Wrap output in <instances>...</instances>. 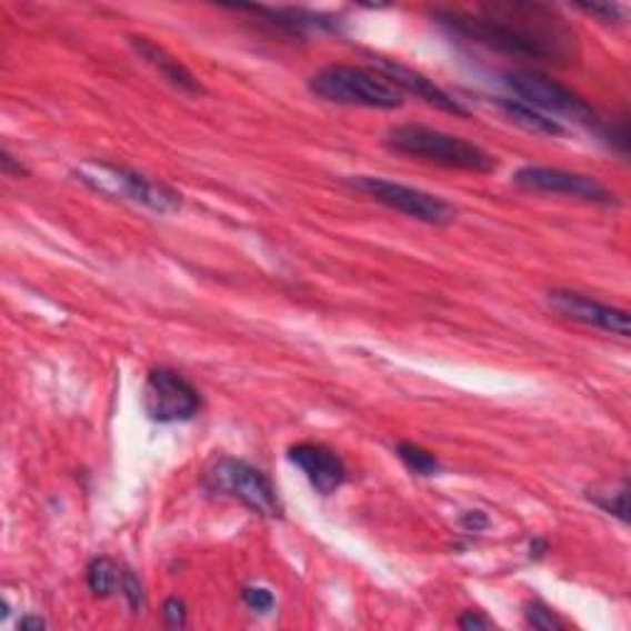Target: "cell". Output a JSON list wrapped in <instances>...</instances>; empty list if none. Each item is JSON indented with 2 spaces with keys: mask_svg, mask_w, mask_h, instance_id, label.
Instances as JSON below:
<instances>
[{
  "mask_svg": "<svg viewBox=\"0 0 631 631\" xmlns=\"http://www.w3.org/2000/svg\"><path fill=\"white\" fill-rule=\"evenodd\" d=\"M590 501L594 505H600V509L604 513H610V515H617L619 521L627 523V499H629V487L627 483H622L619 489H612V491H600V489H590Z\"/></svg>",
  "mask_w": 631,
  "mask_h": 631,
  "instance_id": "obj_18",
  "label": "cell"
},
{
  "mask_svg": "<svg viewBox=\"0 0 631 631\" xmlns=\"http://www.w3.org/2000/svg\"><path fill=\"white\" fill-rule=\"evenodd\" d=\"M206 487L212 493L230 495V499L240 501L247 509L267 515L279 518L281 515V501L277 495L274 483L269 481L264 471L247 464L242 459L220 457L212 461V467L206 471Z\"/></svg>",
  "mask_w": 631,
  "mask_h": 631,
  "instance_id": "obj_5",
  "label": "cell"
},
{
  "mask_svg": "<svg viewBox=\"0 0 631 631\" xmlns=\"http://www.w3.org/2000/svg\"><path fill=\"white\" fill-rule=\"evenodd\" d=\"M457 36L513 58L572 64L578 58L574 32L555 10L540 3H495L477 13H437Z\"/></svg>",
  "mask_w": 631,
  "mask_h": 631,
  "instance_id": "obj_1",
  "label": "cell"
},
{
  "mask_svg": "<svg viewBox=\"0 0 631 631\" xmlns=\"http://www.w3.org/2000/svg\"><path fill=\"white\" fill-rule=\"evenodd\" d=\"M121 592H123V597H127V602H129V607H131L133 612L143 610V602H146L143 600V588H141V582H139L137 574H133L127 568L121 570Z\"/></svg>",
  "mask_w": 631,
  "mask_h": 631,
  "instance_id": "obj_20",
  "label": "cell"
},
{
  "mask_svg": "<svg viewBox=\"0 0 631 631\" xmlns=\"http://www.w3.org/2000/svg\"><path fill=\"white\" fill-rule=\"evenodd\" d=\"M360 193L378 200L394 212H402L417 222L434 224V228H444V224L457 220V210L449 206L447 200L437 198L432 193H424L420 188L394 183V180L373 178V176H355L348 180Z\"/></svg>",
  "mask_w": 631,
  "mask_h": 631,
  "instance_id": "obj_7",
  "label": "cell"
},
{
  "mask_svg": "<svg viewBox=\"0 0 631 631\" xmlns=\"http://www.w3.org/2000/svg\"><path fill=\"white\" fill-rule=\"evenodd\" d=\"M373 67L378 74L385 77L392 87L400 89V92L414 94L417 99H422L424 104H430L432 109L439 111H447V114H454L461 119L469 117L467 107H461L452 94H447L442 87H437L432 79H427L422 72H414L410 67L388 58H373Z\"/></svg>",
  "mask_w": 631,
  "mask_h": 631,
  "instance_id": "obj_11",
  "label": "cell"
},
{
  "mask_svg": "<svg viewBox=\"0 0 631 631\" xmlns=\"http://www.w3.org/2000/svg\"><path fill=\"white\" fill-rule=\"evenodd\" d=\"M580 10H584L588 16L600 18L602 22H619L624 16V8L617 3H592V6H580Z\"/></svg>",
  "mask_w": 631,
  "mask_h": 631,
  "instance_id": "obj_22",
  "label": "cell"
},
{
  "mask_svg": "<svg viewBox=\"0 0 631 631\" xmlns=\"http://www.w3.org/2000/svg\"><path fill=\"white\" fill-rule=\"evenodd\" d=\"M513 183L523 190H533V193L568 196L584 202H594V206H617V196L612 190H607L600 180H594L590 176L560 171V168L523 166L515 171Z\"/></svg>",
  "mask_w": 631,
  "mask_h": 631,
  "instance_id": "obj_9",
  "label": "cell"
},
{
  "mask_svg": "<svg viewBox=\"0 0 631 631\" xmlns=\"http://www.w3.org/2000/svg\"><path fill=\"white\" fill-rule=\"evenodd\" d=\"M525 622L528 627H533L538 631H560V629H565V624H562V619L550 610V607H545L543 602H528L525 604Z\"/></svg>",
  "mask_w": 631,
  "mask_h": 631,
  "instance_id": "obj_19",
  "label": "cell"
},
{
  "mask_svg": "<svg viewBox=\"0 0 631 631\" xmlns=\"http://www.w3.org/2000/svg\"><path fill=\"white\" fill-rule=\"evenodd\" d=\"M505 87L518 97V101L533 107L540 114L565 117L578 123H588V127L600 129V117L597 111L584 101L580 94H574L565 84L555 82L540 72L518 70L505 74Z\"/></svg>",
  "mask_w": 631,
  "mask_h": 631,
  "instance_id": "obj_6",
  "label": "cell"
},
{
  "mask_svg": "<svg viewBox=\"0 0 631 631\" xmlns=\"http://www.w3.org/2000/svg\"><path fill=\"white\" fill-rule=\"evenodd\" d=\"M545 301L550 311H555L558 316H562V319H568L572 323L588 325V329H597L619 338H629L631 333L629 313L624 309H614L610 303H602L580 294V291L552 289L548 291Z\"/></svg>",
  "mask_w": 631,
  "mask_h": 631,
  "instance_id": "obj_10",
  "label": "cell"
},
{
  "mask_svg": "<svg viewBox=\"0 0 631 631\" xmlns=\"http://www.w3.org/2000/svg\"><path fill=\"white\" fill-rule=\"evenodd\" d=\"M200 392L171 368H153L143 385V410L158 424L188 422L200 412Z\"/></svg>",
  "mask_w": 631,
  "mask_h": 631,
  "instance_id": "obj_8",
  "label": "cell"
},
{
  "mask_svg": "<svg viewBox=\"0 0 631 631\" xmlns=\"http://www.w3.org/2000/svg\"><path fill=\"white\" fill-rule=\"evenodd\" d=\"M20 629H26V631H30V629H44V622L40 617H26V619H20Z\"/></svg>",
  "mask_w": 631,
  "mask_h": 631,
  "instance_id": "obj_28",
  "label": "cell"
},
{
  "mask_svg": "<svg viewBox=\"0 0 631 631\" xmlns=\"http://www.w3.org/2000/svg\"><path fill=\"white\" fill-rule=\"evenodd\" d=\"M459 627L467 629V631H471V629H491L493 622H491V619H487V617H481L479 612H467L464 617L459 619Z\"/></svg>",
  "mask_w": 631,
  "mask_h": 631,
  "instance_id": "obj_26",
  "label": "cell"
},
{
  "mask_svg": "<svg viewBox=\"0 0 631 631\" xmlns=\"http://www.w3.org/2000/svg\"><path fill=\"white\" fill-rule=\"evenodd\" d=\"M489 515L483 511H467L461 515V528H467L469 533H479L483 528H489Z\"/></svg>",
  "mask_w": 631,
  "mask_h": 631,
  "instance_id": "obj_24",
  "label": "cell"
},
{
  "mask_svg": "<svg viewBox=\"0 0 631 631\" xmlns=\"http://www.w3.org/2000/svg\"><path fill=\"white\" fill-rule=\"evenodd\" d=\"M385 143L392 151L402 156L417 158V161L434 163L449 168V171H464V173H493L499 168L495 156L483 151L481 146L464 141L452 133L437 131L430 127H420V123H404V127H394L388 131Z\"/></svg>",
  "mask_w": 631,
  "mask_h": 631,
  "instance_id": "obj_2",
  "label": "cell"
},
{
  "mask_svg": "<svg viewBox=\"0 0 631 631\" xmlns=\"http://www.w3.org/2000/svg\"><path fill=\"white\" fill-rule=\"evenodd\" d=\"M242 600L252 612H259V614H267L274 610V594L267 588H244Z\"/></svg>",
  "mask_w": 631,
  "mask_h": 631,
  "instance_id": "obj_21",
  "label": "cell"
},
{
  "mask_svg": "<svg viewBox=\"0 0 631 631\" xmlns=\"http://www.w3.org/2000/svg\"><path fill=\"white\" fill-rule=\"evenodd\" d=\"M289 461L297 469H301L303 477L309 479L311 487L321 495H331L345 483V464L333 449L316 444V442H301L289 449Z\"/></svg>",
  "mask_w": 631,
  "mask_h": 631,
  "instance_id": "obj_12",
  "label": "cell"
},
{
  "mask_svg": "<svg viewBox=\"0 0 631 631\" xmlns=\"http://www.w3.org/2000/svg\"><path fill=\"white\" fill-rule=\"evenodd\" d=\"M186 617H188V610H186V602L183 600H178V597H171V600H166L163 604V619H166V624L171 627V629H180L186 624Z\"/></svg>",
  "mask_w": 631,
  "mask_h": 631,
  "instance_id": "obj_23",
  "label": "cell"
},
{
  "mask_svg": "<svg viewBox=\"0 0 631 631\" xmlns=\"http://www.w3.org/2000/svg\"><path fill=\"white\" fill-rule=\"evenodd\" d=\"M398 457L404 467L417 473V477H434V473L442 471V464H439V459L432 452H427V449L417 447L412 442H400Z\"/></svg>",
  "mask_w": 631,
  "mask_h": 631,
  "instance_id": "obj_17",
  "label": "cell"
},
{
  "mask_svg": "<svg viewBox=\"0 0 631 631\" xmlns=\"http://www.w3.org/2000/svg\"><path fill=\"white\" fill-rule=\"evenodd\" d=\"M121 570L109 558H94L87 568V584L97 597H111L121 590Z\"/></svg>",
  "mask_w": 631,
  "mask_h": 631,
  "instance_id": "obj_16",
  "label": "cell"
},
{
  "mask_svg": "<svg viewBox=\"0 0 631 631\" xmlns=\"http://www.w3.org/2000/svg\"><path fill=\"white\" fill-rule=\"evenodd\" d=\"M131 44L139 58L149 62L168 84L178 89V92H183L188 97L206 94V87L198 82V77L190 72L183 62H178L171 52H166L161 44H156L149 38H131Z\"/></svg>",
  "mask_w": 631,
  "mask_h": 631,
  "instance_id": "obj_14",
  "label": "cell"
},
{
  "mask_svg": "<svg viewBox=\"0 0 631 631\" xmlns=\"http://www.w3.org/2000/svg\"><path fill=\"white\" fill-rule=\"evenodd\" d=\"M499 109L503 111V117H509L515 123V127H521L528 133H535V137H560V133L565 131L558 119L540 114V111L523 104V101L518 99H499Z\"/></svg>",
  "mask_w": 631,
  "mask_h": 631,
  "instance_id": "obj_15",
  "label": "cell"
},
{
  "mask_svg": "<svg viewBox=\"0 0 631 631\" xmlns=\"http://www.w3.org/2000/svg\"><path fill=\"white\" fill-rule=\"evenodd\" d=\"M545 552H548V540L535 538L533 543H531V558H533V560H540V558L545 555Z\"/></svg>",
  "mask_w": 631,
  "mask_h": 631,
  "instance_id": "obj_27",
  "label": "cell"
},
{
  "mask_svg": "<svg viewBox=\"0 0 631 631\" xmlns=\"http://www.w3.org/2000/svg\"><path fill=\"white\" fill-rule=\"evenodd\" d=\"M72 176L99 196L137 202V206L149 208L158 212V216H171V212L180 210V193H176L173 188L158 183V180L131 171V168L104 161H87L74 168Z\"/></svg>",
  "mask_w": 631,
  "mask_h": 631,
  "instance_id": "obj_3",
  "label": "cell"
},
{
  "mask_svg": "<svg viewBox=\"0 0 631 631\" xmlns=\"http://www.w3.org/2000/svg\"><path fill=\"white\" fill-rule=\"evenodd\" d=\"M311 92L343 107L365 109H400L402 92L392 87L385 77L351 64H329L316 72L309 82Z\"/></svg>",
  "mask_w": 631,
  "mask_h": 631,
  "instance_id": "obj_4",
  "label": "cell"
},
{
  "mask_svg": "<svg viewBox=\"0 0 631 631\" xmlns=\"http://www.w3.org/2000/svg\"><path fill=\"white\" fill-rule=\"evenodd\" d=\"M237 10H244V13H252L257 18H262L272 28H279L287 36H299L303 38L307 32H335L338 30V18L333 16H321L311 13V10L303 8H264V6H240Z\"/></svg>",
  "mask_w": 631,
  "mask_h": 631,
  "instance_id": "obj_13",
  "label": "cell"
},
{
  "mask_svg": "<svg viewBox=\"0 0 631 631\" xmlns=\"http://www.w3.org/2000/svg\"><path fill=\"white\" fill-rule=\"evenodd\" d=\"M0 168H3V173L10 178H20V176H28L30 171L20 161H16L13 156L8 153V149L0 151Z\"/></svg>",
  "mask_w": 631,
  "mask_h": 631,
  "instance_id": "obj_25",
  "label": "cell"
}]
</instances>
